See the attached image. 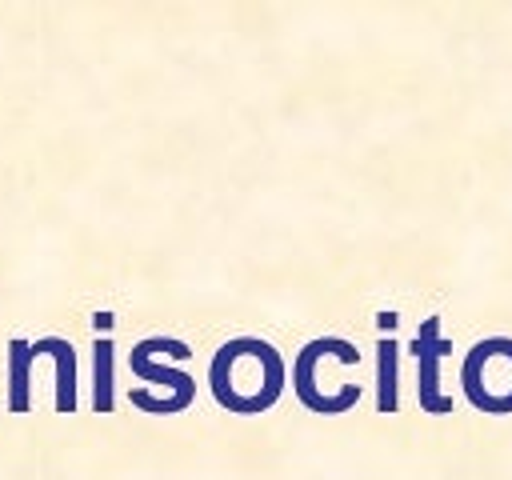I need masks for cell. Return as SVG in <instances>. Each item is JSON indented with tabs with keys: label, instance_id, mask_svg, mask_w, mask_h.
I'll use <instances>...</instances> for the list:
<instances>
[{
	"label": "cell",
	"instance_id": "6da1fadb",
	"mask_svg": "<svg viewBox=\"0 0 512 480\" xmlns=\"http://www.w3.org/2000/svg\"><path fill=\"white\" fill-rule=\"evenodd\" d=\"M208 384L220 408L236 416H256L272 408L284 392V360L268 340L236 336L220 344V352L208 364Z\"/></svg>",
	"mask_w": 512,
	"mask_h": 480
},
{
	"label": "cell",
	"instance_id": "7a4b0ae2",
	"mask_svg": "<svg viewBox=\"0 0 512 480\" xmlns=\"http://www.w3.org/2000/svg\"><path fill=\"white\" fill-rule=\"evenodd\" d=\"M352 368H360V348L340 336H320L304 344L296 356V368H292L296 396L320 416H340L360 400V384L344 376Z\"/></svg>",
	"mask_w": 512,
	"mask_h": 480
},
{
	"label": "cell",
	"instance_id": "3957f363",
	"mask_svg": "<svg viewBox=\"0 0 512 480\" xmlns=\"http://www.w3.org/2000/svg\"><path fill=\"white\" fill-rule=\"evenodd\" d=\"M460 384L472 408L488 416H508L512 412V340L492 336L472 344L460 368Z\"/></svg>",
	"mask_w": 512,
	"mask_h": 480
},
{
	"label": "cell",
	"instance_id": "277c9868",
	"mask_svg": "<svg viewBox=\"0 0 512 480\" xmlns=\"http://www.w3.org/2000/svg\"><path fill=\"white\" fill-rule=\"evenodd\" d=\"M164 340H168V336L140 340V344L132 348L128 364H132L136 380H144V384H152V388L164 392V396H160V412H180V408L192 404V396H196V380H192L184 368L160 360V356H164Z\"/></svg>",
	"mask_w": 512,
	"mask_h": 480
},
{
	"label": "cell",
	"instance_id": "5b68a950",
	"mask_svg": "<svg viewBox=\"0 0 512 480\" xmlns=\"http://www.w3.org/2000/svg\"><path fill=\"white\" fill-rule=\"evenodd\" d=\"M416 360H420V404L424 412H448L452 408V396L440 392V360L452 352V344L440 336V320H424L416 344H412Z\"/></svg>",
	"mask_w": 512,
	"mask_h": 480
},
{
	"label": "cell",
	"instance_id": "8992f818",
	"mask_svg": "<svg viewBox=\"0 0 512 480\" xmlns=\"http://www.w3.org/2000/svg\"><path fill=\"white\" fill-rule=\"evenodd\" d=\"M376 408L396 412V344L392 340L376 344Z\"/></svg>",
	"mask_w": 512,
	"mask_h": 480
},
{
	"label": "cell",
	"instance_id": "52a82bcc",
	"mask_svg": "<svg viewBox=\"0 0 512 480\" xmlns=\"http://www.w3.org/2000/svg\"><path fill=\"white\" fill-rule=\"evenodd\" d=\"M28 360H32V344H20V340H12V372H8V380H12V412H24L28 408Z\"/></svg>",
	"mask_w": 512,
	"mask_h": 480
},
{
	"label": "cell",
	"instance_id": "ba28073f",
	"mask_svg": "<svg viewBox=\"0 0 512 480\" xmlns=\"http://www.w3.org/2000/svg\"><path fill=\"white\" fill-rule=\"evenodd\" d=\"M112 408V344L96 340V412Z\"/></svg>",
	"mask_w": 512,
	"mask_h": 480
}]
</instances>
